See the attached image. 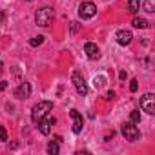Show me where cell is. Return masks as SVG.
I'll list each match as a JSON object with an SVG mask.
<instances>
[{
  "mask_svg": "<svg viewBox=\"0 0 155 155\" xmlns=\"http://www.w3.org/2000/svg\"><path fill=\"white\" fill-rule=\"evenodd\" d=\"M53 110V102L51 101H40V102H37L33 108H31V120L37 124L42 117H46L49 111Z\"/></svg>",
  "mask_w": 155,
  "mask_h": 155,
  "instance_id": "obj_1",
  "label": "cell"
},
{
  "mask_svg": "<svg viewBox=\"0 0 155 155\" xmlns=\"http://www.w3.org/2000/svg\"><path fill=\"white\" fill-rule=\"evenodd\" d=\"M53 18H55V11L51 9V8H40V9H37V13H35V22H37V26H40V28H48L51 22H53Z\"/></svg>",
  "mask_w": 155,
  "mask_h": 155,
  "instance_id": "obj_2",
  "label": "cell"
},
{
  "mask_svg": "<svg viewBox=\"0 0 155 155\" xmlns=\"http://www.w3.org/2000/svg\"><path fill=\"white\" fill-rule=\"evenodd\" d=\"M71 82H73L77 93H79L81 97L88 95V84H86V81H84V75H82L79 69H75V71L71 73Z\"/></svg>",
  "mask_w": 155,
  "mask_h": 155,
  "instance_id": "obj_3",
  "label": "cell"
},
{
  "mask_svg": "<svg viewBox=\"0 0 155 155\" xmlns=\"http://www.w3.org/2000/svg\"><path fill=\"white\" fill-rule=\"evenodd\" d=\"M120 133H122L124 139L130 140V142H135V140H139V137H140L139 128H137L131 120H130V122H124V124L120 126Z\"/></svg>",
  "mask_w": 155,
  "mask_h": 155,
  "instance_id": "obj_4",
  "label": "cell"
},
{
  "mask_svg": "<svg viewBox=\"0 0 155 155\" xmlns=\"http://www.w3.org/2000/svg\"><path fill=\"white\" fill-rule=\"evenodd\" d=\"M97 15V6L93 2H90V0H86V2H81L79 6V17L82 20H88V18H93Z\"/></svg>",
  "mask_w": 155,
  "mask_h": 155,
  "instance_id": "obj_5",
  "label": "cell"
},
{
  "mask_svg": "<svg viewBox=\"0 0 155 155\" xmlns=\"http://www.w3.org/2000/svg\"><path fill=\"white\" fill-rule=\"evenodd\" d=\"M140 108L142 111H146L148 115H153L155 113V95L153 93H146L140 97Z\"/></svg>",
  "mask_w": 155,
  "mask_h": 155,
  "instance_id": "obj_6",
  "label": "cell"
},
{
  "mask_svg": "<svg viewBox=\"0 0 155 155\" xmlns=\"http://www.w3.org/2000/svg\"><path fill=\"white\" fill-rule=\"evenodd\" d=\"M71 119H73V133H81L82 128H84V119H82V113L79 110H71L69 111Z\"/></svg>",
  "mask_w": 155,
  "mask_h": 155,
  "instance_id": "obj_7",
  "label": "cell"
},
{
  "mask_svg": "<svg viewBox=\"0 0 155 155\" xmlns=\"http://www.w3.org/2000/svg\"><path fill=\"white\" fill-rule=\"evenodd\" d=\"M84 53H86V57H88L90 60L101 58V49H99V46L93 44V42H86V44H84Z\"/></svg>",
  "mask_w": 155,
  "mask_h": 155,
  "instance_id": "obj_8",
  "label": "cell"
},
{
  "mask_svg": "<svg viewBox=\"0 0 155 155\" xmlns=\"http://www.w3.org/2000/svg\"><path fill=\"white\" fill-rule=\"evenodd\" d=\"M37 124H38V131H40L42 135H49V133H51V126L55 124V119H51V117L46 115V117H42Z\"/></svg>",
  "mask_w": 155,
  "mask_h": 155,
  "instance_id": "obj_9",
  "label": "cell"
},
{
  "mask_svg": "<svg viewBox=\"0 0 155 155\" xmlns=\"http://www.w3.org/2000/svg\"><path fill=\"white\" fill-rule=\"evenodd\" d=\"M131 38H133V35H131V31H128V29H120V31H117V35H115V40H117V44H120V46H130V44H131Z\"/></svg>",
  "mask_w": 155,
  "mask_h": 155,
  "instance_id": "obj_10",
  "label": "cell"
},
{
  "mask_svg": "<svg viewBox=\"0 0 155 155\" xmlns=\"http://www.w3.org/2000/svg\"><path fill=\"white\" fill-rule=\"evenodd\" d=\"M17 99H20V101H24V99H28L29 95H31V84L29 82H20V86L15 90V93H13Z\"/></svg>",
  "mask_w": 155,
  "mask_h": 155,
  "instance_id": "obj_11",
  "label": "cell"
},
{
  "mask_svg": "<svg viewBox=\"0 0 155 155\" xmlns=\"http://www.w3.org/2000/svg\"><path fill=\"white\" fill-rule=\"evenodd\" d=\"M131 26H133V28H137V29H148V28H150V22H148L146 18L135 17V18H133V22H131Z\"/></svg>",
  "mask_w": 155,
  "mask_h": 155,
  "instance_id": "obj_12",
  "label": "cell"
},
{
  "mask_svg": "<svg viewBox=\"0 0 155 155\" xmlns=\"http://www.w3.org/2000/svg\"><path fill=\"white\" fill-rule=\"evenodd\" d=\"M140 4H142V0H128V11L131 15H137L140 9Z\"/></svg>",
  "mask_w": 155,
  "mask_h": 155,
  "instance_id": "obj_13",
  "label": "cell"
},
{
  "mask_svg": "<svg viewBox=\"0 0 155 155\" xmlns=\"http://www.w3.org/2000/svg\"><path fill=\"white\" fill-rule=\"evenodd\" d=\"M60 148H58V142H49L48 144V153L49 155H58Z\"/></svg>",
  "mask_w": 155,
  "mask_h": 155,
  "instance_id": "obj_14",
  "label": "cell"
},
{
  "mask_svg": "<svg viewBox=\"0 0 155 155\" xmlns=\"http://www.w3.org/2000/svg\"><path fill=\"white\" fill-rule=\"evenodd\" d=\"M42 42H44V37H42V35H38V37H33V38L29 40V46H31V48H38Z\"/></svg>",
  "mask_w": 155,
  "mask_h": 155,
  "instance_id": "obj_15",
  "label": "cell"
},
{
  "mask_svg": "<svg viewBox=\"0 0 155 155\" xmlns=\"http://www.w3.org/2000/svg\"><path fill=\"white\" fill-rule=\"evenodd\" d=\"M144 11L146 13H153L155 11V0H146L144 2Z\"/></svg>",
  "mask_w": 155,
  "mask_h": 155,
  "instance_id": "obj_16",
  "label": "cell"
},
{
  "mask_svg": "<svg viewBox=\"0 0 155 155\" xmlns=\"http://www.w3.org/2000/svg\"><path fill=\"white\" fill-rule=\"evenodd\" d=\"M130 120H131L133 124H139V122H140V113H139L137 110H133V111L130 113Z\"/></svg>",
  "mask_w": 155,
  "mask_h": 155,
  "instance_id": "obj_17",
  "label": "cell"
},
{
  "mask_svg": "<svg viewBox=\"0 0 155 155\" xmlns=\"http://www.w3.org/2000/svg\"><path fill=\"white\" fill-rule=\"evenodd\" d=\"M79 28H81L79 22H69V31H71V35H75L77 31H79Z\"/></svg>",
  "mask_w": 155,
  "mask_h": 155,
  "instance_id": "obj_18",
  "label": "cell"
},
{
  "mask_svg": "<svg viewBox=\"0 0 155 155\" xmlns=\"http://www.w3.org/2000/svg\"><path fill=\"white\" fill-rule=\"evenodd\" d=\"M137 90H139V81H137V79H133V81L130 82V91H131V93H135Z\"/></svg>",
  "mask_w": 155,
  "mask_h": 155,
  "instance_id": "obj_19",
  "label": "cell"
},
{
  "mask_svg": "<svg viewBox=\"0 0 155 155\" xmlns=\"http://www.w3.org/2000/svg\"><path fill=\"white\" fill-rule=\"evenodd\" d=\"M0 140H8V131H6V128L2 126V124H0Z\"/></svg>",
  "mask_w": 155,
  "mask_h": 155,
  "instance_id": "obj_20",
  "label": "cell"
},
{
  "mask_svg": "<svg viewBox=\"0 0 155 155\" xmlns=\"http://www.w3.org/2000/svg\"><path fill=\"white\" fill-rule=\"evenodd\" d=\"M8 84H9L8 81H0V93H2V91H4V90L8 88Z\"/></svg>",
  "mask_w": 155,
  "mask_h": 155,
  "instance_id": "obj_21",
  "label": "cell"
},
{
  "mask_svg": "<svg viewBox=\"0 0 155 155\" xmlns=\"http://www.w3.org/2000/svg\"><path fill=\"white\" fill-rule=\"evenodd\" d=\"M106 99H108V101H113V99H115V91H108V93H106Z\"/></svg>",
  "mask_w": 155,
  "mask_h": 155,
  "instance_id": "obj_22",
  "label": "cell"
},
{
  "mask_svg": "<svg viewBox=\"0 0 155 155\" xmlns=\"http://www.w3.org/2000/svg\"><path fill=\"white\" fill-rule=\"evenodd\" d=\"M126 77H128L126 71H120V73H119V79H120V81H126Z\"/></svg>",
  "mask_w": 155,
  "mask_h": 155,
  "instance_id": "obj_23",
  "label": "cell"
},
{
  "mask_svg": "<svg viewBox=\"0 0 155 155\" xmlns=\"http://www.w3.org/2000/svg\"><path fill=\"white\" fill-rule=\"evenodd\" d=\"M4 20H6V13H4V11H0V26H2Z\"/></svg>",
  "mask_w": 155,
  "mask_h": 155,
  "instance_id": "obj_24",
  "label": "cell"
},
{
  "mask_svg": "<svg viewBox=\"0 0 155 155\" xmlns=\"http://www.w3.org/2000/svg\"><path fill=\"white\" fill-rule=\"evenodd\" d=\"M9 148H11V150H15V148H18V142H11V144H9Z\"/></svg>",
  "mask_w": 155,
  "mask_h": 155,
  "instance_id": "obj_25",
  "label": "cell"
},
{
  "mask_svg": "<svg viewBox=\"0 0 155 155\" xmlns=\"http://www.w3.org/2000/svg\"><path fill=\"white\" fill-rule=\"evenodd\" d=\"M2 69H4V64H2V60H0V75H2Z\"/></svg>",
  "mask_w": 155,
  "mask_h": 155,
  "instance_id": "obj_26",
  "label": "cell"
},
{
  "mask_svg": "<svg viewBox=\"0 0 155 155\" xmlns=\"http://www.w3.org/2000/svg\"><path fill=\"white\" fill-rule=\"evenodd\" d=\"M28 2H29V0H28Z\"/></svg>",
  "mask_w": 155,
  "mask_h": 155,
  "instance_id": "obj_27",
  "label": "cell"
}]
</instances>
